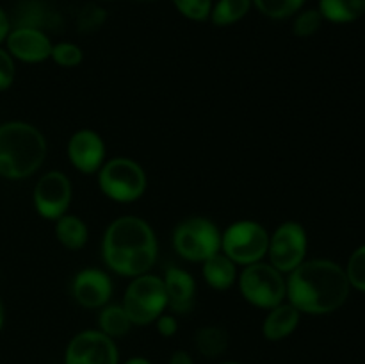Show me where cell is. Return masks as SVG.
Segmentation results:
<instances>
[{"mask_svg": "<svg viewBox=\"0 0 365 364\" xmlns=\"http://www.w3.org/2000/svg\"><path fill=\"white\" fill-rule=\"evenodd\" d=\"M344 268L328 259L303 261L289 273L287 298L299 313L330 314L349 296Z\"/></svg>", "mask_w": 365, "mask_h": 364, "instance_id": "1", "label": "cell"}, {"mask_svg": "<svg viewBox=\"0 0 365 364\" xmlns=\"http://www.w3.org/2000/svg\"><path fill=\"white\" fill-rule=\"evenodd\" d=\"M157 238L143 218L121 216L107 227L102 256L107 266L123 277H139L152 270L157 261Z\"/></svg>", "mask_w": 365, "mask_h": 364, "instance_id": "2", "label": "cell"}, {"mask_svg": "<svg viewBox=\"0 0 365 364\" xmlns=\"http://www.w3.org/2000/svg\"><path fill=\"white\" fill-rule=\"evenodd\" d=\"M46 157V139L39 128L25 121L0 125V177L21 181L41 168Z\"/></svg>", "mask_w": 365, "mask_h": 364, "instance_id": "3", "label": "cell"}, {"mask_svg": "<svg viewBox=\"0 0 365 364\" xmlns=\"http://www.w3.org/2000/svg\"><path fill=\"white\" fill-rule=\"evenodd\" d=\"M98 186L107 198L130 203L146 191V173L139 163L128 157H114L98 170Z\"/></svg>", "mask_w": 365, "mask_h": 364, "instance_id": "4", "label": "cell"}, {"mask_svg": "<svg viewBox=\"0 0 365 364\" xmlns=\"http://www.w3.org/2000/svg\"><path fill=\"white\" fill-rule=\"evenodd\" d=\"M239 289L246 302L260 309H273L287 298V280L284 273L269 263H253L239 275Z\"/></svg>", "mask_w": 365, "mask_h": 364, "instance_id": "5", "label": "cell"}, {"mask_svg": "<svg viewBox=\"0 0 365 364\" xmlns=\"http://www.w3.org/2000/svg\"><path fill=\"white\" fill-rule=\"evenodd\" d=\"M173 248L185 261L203 263L221 252V232L217 225L207 218H187L175 227Z\"/></svg>", "mask_w": 365, "mask_h": 364, "instance_id": "6", "label": "cell"}, {"mask_svg": "<svg viewBox=\"0 0 365 364\" xmlns=\"http://www.w3.org/2000/svg\"><path fill=\"white\" fill-rule=\"evenodd\" d=\"M168 307L164 280L157 275L145 273L134 277L123 298V309L132 325H148L155 321Z\"/></svg>", "mask_w": 365, "mask_h": 364, "instance_id": "7", "label": "cell"}, {"mask_svg": "<svg viewBox=\"0 0 365 364\" xmlns=\"http://www.w3.org/2000/svg\"><path fill=\"white\" fill-rule=\"evenodd\" d=\"M267 246L269 232L259 221H235L221 234V252L241 266L262 261L267 256Z\"/></svg>", "mask_w": 365, "mask_h": 364, "instance_id": "8", "label": "cell"}, {"mask_svg": "<svg viewBox=\"0 0 365 364\" xmlns=\"http://www.w3.org/2000/svg\"><path fill=\"white\" fill-rule=\"evenodd\" d=\"M307 246V231L298 221H285L274 228L269 234V246H267V257L271 266L277 268L280 273H291L305 261Z\"/></svg>", "mask_w": 365, "mask_h": 364, "instance_id": "9", "label": "cell"}, {"mask_svg": "<svg viewBox=\"0 0 365 364\" xmlns=\"http://www.w3.org/2000/svg\"><path fill=\"white\" fill-rule=\"evenodd\" d=\"M71 182L63 171H46L36 184L32 200L39 216L45 220H59L71 203Z\"/></svg>", "mask_w": 365, "mask_h": 364, "instance_id": "10", "label": "cell"}, {"mask_svg": "<svg viewBox=\"0 0 365 364\" xmlns=\"http://www.w3.org/2000/svg\"><path fill=\"white\" fill-rule=\"evenodd\" d=\"M66 364H118V348L103 332L84 330L68 345Z\"/></svg>", "mask_w": 365, "mask_h": 364, "instance_id": "11", "label": "cell"}, {"mask_svg": "<svg viewBox=\"0 0 365 364\" xmlns=\"http://www.w3.org/2000/svg\"><path fill=\"white\" fill-rule=\"evenodd\" d=\"M6 50L13 59L31 64L43 63L52 54V41L41 29L14 27L6 38Z\"/></svg>", "mask_w": 365, "mask_h": 364, "instance_id": "12", "label": "cell"}, {"mask_svg": "<svg viewBox=\"0 0 365 364\" xmlns=\"http://www.w3.org/2000/svg\"><path fill=\"white\" fill-rule=\"evenodd\" d=\"M68 159L82 173H96L106 159V143L98 132L81 128L68 141Z\"/></svg>", "mask_w": 365, "mask_h": 364, "instance_id": "13", "label": "cell"}, {"mask_svg": "<svg viewBox=\"0 0 365 364\" xmlns=\"http://www.w3.org/2000/svg\"><path fill=\"white\" fill-rule=\"evenodd\" d=\"M113 282L109 275L96 268H86L73 278V296L86 309H98L109 303Z\"/></svg>", "mask_w": 365, "mask_h": 364, "instance_id": "14", "label": "cell"}, {"mask_svg": "<svg viewBox=\"0 0 365 364\" xmlns=\"http://www.w3.org/2000/svg\"><path fill=\"white\" fill-rule=\"evenodd\" d=\"M168 296V307L177 314H185L195 305L196 282L191 273L177 266L168 268L163 277Z\"/></svg>", "mask_w": 365, "mask_h": 364, "instance_id": "15", "label": "cell"}, {"mask_svg": "<svg viewBox=\"0 0 365 364\" xmlns=\"http://www.w3.org/2000/svg\"><path fill=\"white\" fill-rule=\"evenodd\" d=\"M299 323V310L292 303H278L277 307L269 309L262 325L264 338L269 341H280L296 330Z\"/></svg>", "mask_w": 365, "mask_h": 364, "instance_id": "16", "label": "cell"}, {"mask_svg": "<svg viewBox=\"0 0 365 364\" xmlns=\"http://www.w3.org/2000/svg\"><path fill=\"white\" fill-rule=\"evenodd\" d=\"M202 273L210 288L225 291L237 282V264L228 259L223 252H217L207 261H203Z\"/></svg>", "mask_w": 365, "mask_h": 364, "instance_id": "17", "label": "cell"}, {"mask_svg": "<svg viewBox=\"0 0 365 364\" xmlns=\"http://www.w3.org/2000/svg\"><path fill=\"white\" fill-rule=\"evenodd\" d=\"M317 11L331 24H351L365 14V0H319Z\"/></svg>", "mask_w": 365, "mask_h": 364, "instance_id": "18", "label": "cell"}, {"mask_svg": "<svg viewBox=\"0 0 365 364\" xmlns=\"http://www.w3.org/2000/svg\"><path fill=\"white\" fill-rule=\"evenodd\" d=\"M56 221V236L64 248L78 250L88 243V225L78 216H75V214H63Z\"/></svg>", "mask_w": 365, "mask_h": 364, "instance_id": "19", "label": "cell"}, {"mask_svg": "<svg viewBox=\"0 0 365 364\" xmlns=\"http://www.w3.org/2000/svg\"><path fill=\"white\" fill-rule=\"evenodd\" d=\"M195 345L203 357H220L228 346V334L223 327L207 325L202 327L195 335Z\"/></svg>", "mask_w": 365, "mask_h": 364, "instance_id": "20", "label": "cell"}, {"mask_svg": "<svg viewBox=\"0 0 365 364\" xmlns=\"http://www.w3.org/2000/svg\"><path fill=\"white\" fill-rule=\"evenodd\" d=\"M100 332L109 338H120L125 335L132 327L128 314L125 313L123 305H103L98 316Z\"/></svg>", "mask_w": 365, "mask_h": 364, "instance_id": "21", "label": "cell"}, {"mask_svg": "<svg viewBox=\"0 0 365 364\" xmlns=\"http://www.w3.org/2000/svg\"><path fill=\"white\" fill-rule=\"evenodd\" d=\"M252 0H217L210 11V20L217 27H227L242 20L252 7Z\"/></svg>", "mask_w": 365, "mask_h": 364, "instance_id": "22", "label": "cell"}, {"mask_svg": "<svg viewBox=\"0 0 365 364\" xmlns=\"http://www.w3.org/2000/svg\"><path fill=\"white\" fill-rule=\"evenodd\" d=\"M257 9L267 18L284 20L302 9L305 0H252Z\"/></svg>", "mask_w": 365, "mask_h": 364, "instance_id": "23", "label": "cell"}, {"mask_svg": "<svg viewBox=\"0 0 365 364\" xmlns=\"http://www.w3.org/2000/svg\"><path fill=\"white\" fill-rule=\"evenodd\" d=\"M53 61H56L59 66L64 68H73L78 66L84 59V52L78 45L75 43H68V41H61L52 45V54H50Z\"/></svg>", "mask_w": 365, "mask_h": 364, "instance_id": "24", "label": "cell"}, {"mask_svg": "<svg viewBox=\"0 0 365 364\" xmlns=\"http://www.w3.org/2000/svg\"><path fill=\"white\" fill-rule=\"evenodd\" d=\"M344 271L351 288L365 291V245L351 253Z\"/></svg>", "mask_w": 365, "mask_h": 364, "instance_id": "25", "label": "cell"}, {"mask_svg": "<svg viewBox=\"0 0 365 364\" xmlns=\"http://www.w3.org/2000/svg\"><path fill=\"white\" fill-rule=\"evenodd\" d=\"M175 7L185 18L195 21H203L210 18L212 11V0H173Z\"/></svg>", "mask_w": 365, "mask_h": 364, "instance_id": "26", "label": "cell"}, {"mask_svg": "<svg viewBox=\"0 0 365 364\" xmlns=\"http://www.w3.org/2000/svg\"><path fill=\"white\" fill-rule=\"evenodd\" d=\"M323 25V16L317 9H307L303 13H299L296 16L294 25H292V31L299 38H309V36L316 34L317 31Z\"/></svg>", "mask_w": 365, "mask_h": 364, "instance_id": "27", "label": "cell"}, {"mask_svg": "<svg viewBox=\"0 0 365 364\" xmlns=\"http://www.w3.org/2000/svg\"><path fill=\"white\" fill-rule=\"evenodd\" d=\"M106 11L98 6H88L82 9V13L78 14V31L84 32V34H91V32L98 31L100 27L106 21Z\"/></svg>", "mask_w": 365, "mask_h": 364, "instance_id": "28", "label": "cell"}, {"mask_svg": "<svg viewBox=\"0 0 365 364\" xmlns=\"http://www.w3.org/2000/svg\"><path fill=\"white\" fill-rule=\"evenodd\" d=\"M14 59L6 49H0V91H6L14 82Z\"/></svg>", "mask_w": 365, "mask_h": 364, "instance_id": "29", "label": "cell"}, {"mask_svg": "<svg viewBox=\"0 0 365 364\" xmlns=\"http://www.w3.org/2000/svg\"><path fill=\"white\" fill-rule=\"evenodd\" d=\"M155 321H157V330H159L160 335H164V338H171V335L177 334L178 321L173 314L163 313Z\"/></svg>", "mask_w": 365, "mask_h": 364, "instance_id": "30", "label": "cell"}, {"mask_svg": "<svg viewBox=\"0 0 365 364\" xmlns=\"http://www.w3.org/2000/svg\"><path fill=\"white\" fill-rule=\"evenodd\" d=\"M9 31H11V20H9V16L6 14V11L0 7V43L6 41Z\"/></svg>", "mask_w": 365, "mask_h": 364, "instance_id": "31", "label": "cell"}, {"mask_svg": "<svg viewBox=\"0 0 365 364\" xmlns=\"http://www.w3.org/2000/svg\"><path fill=\"white\" fill-rule=\"evenodd\" d=\"M170 364H195V363H192V357L189 355L187 352H184V350H177V352L171 355Z\"/></svg>", "mask_w": 365, "mask_h": 364, "instance_id": "32", "label": "cell"}, {"mask_svg": "<svg viewBox=\"0 0 365 364\" xmlns=\"http://www.w3.org/2000/svg\"><path fill=\"white\" fill-rule=\"evenodd\" d=\"M127 364H152V363H150V360H146V359H143V357H134V359L128 360Z\"/></svg>", "mask_w": 365, "mask_h": 364, "instance_id": "33", "label": "cell"}, {"mask_svg": "<svg viewBox=\"0 0 365 364\" xmlns=\"http://www.w3.org/2000/svg\"><path fill=\"white\" fill-rule=\"evenodd\" d=\"M4 320H6V313H4V305H2V302H0V332H2Z\"/></svg>", "mask_w": 365, "mask_h": 364, "instance_id": "34", "label": "cell"}, {"mask_svg": "<svg viewBox=\"0 0 365 364\" xmlns=\"http://www.w3.org/2000/svg\"><path fill=\"white\" fill-rule=\"evenodd\" d=\"M225 364H237V363H225Z\"/></svg>", "mask_w": 365, "mask_h": 364, "instance_id": "35", "label": "cell"}]
</instances>
